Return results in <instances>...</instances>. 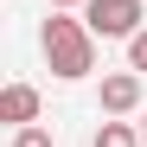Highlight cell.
Returning a JSON list of instances; mask_svg holds the SVG:
<instances>
[{
    "label": "cell",
    "mask_w": 147,
    "mask_h": 147,
    "mask_svg": "<svg viewBox=\"0 0 147 147\" xmlns=\"http://www.w3.org/2000/svg\"><path fill=\"white\" fill-rule=\"evenodd\" d=\"M38 51H45V64H51V77L77 83V77L96 70V32L83 26V19H70V13H51L38 26Z\"/></svg>",
    "instance_id": "cell-1"
},
{
    "label": "cell",
    "mask_w": 147,
    "mask_h": 147,
    "mask_svg": "<svg viewBox=\"0 0 147 147\" xmlns=\"http://www.w3.org/2000/svg\"><path fill=\"white\" fill-rule=\"evenodd\" d=\"M141 0H90V7H83V26L96 32V38H121V45H128L134 32H141Z\"/></svg>",
    "instance_id": "cell-2"
},
{
    "label": "cell",
    "mask_w": 147,
    "mask_h": 147,
    "mask_svg": "<svg viewBox=\"0 0 147 147\" xmlns=\"http://www.w3.org/2000/svg\"><path fill=\"white\" fill-rule=\"evenodd\" d=\"M141 70H109V77H102V96H96V102H102V115L109 121H121V115H134L141 109Z\"/></svg>",
    "instance_id": "cell-3"
},
{
    "label": "cell",
    "mask_w": 147,
    "mask_h": 147,
    "mask_svg": "<svg viewBox=\"0 0 147 147\" xmlns=\"http://www.w3.org/2000/svg\"><path fill=\"white\" fill-rule=\"evenodd\" d=\"M0 121H7V128H32L38 121V90L32 83H7L0 90Z\"/></svg>",
    "instance_id": "cell-4"
},
{
    "label": "cell",
    "mask_w": 147,
    "mask_h": 147,
    "mask_svg": "<svg viewBox=\"0 0 147 147\" xmlns=\"http://www.w3.org/2000/svg\"><path fill=\"white\" fill-rule=\"evenodd\" d=\"M90 147H147V141H141V128H134V121H102Z\"/></svg>",
    "instance_id": "cell-5"
},
{
    "label": "cell",
    "mask_w": 147,
    "mask_h": 147,
    "mask_svg": "<svg viewBox=\"0 0 147 147\" xmlns=\"http://www.w3.org/2000/svg\"><path fill=\"white\" fill-rule=\"evenodd\" d=\"M13 147H58V141H51L45 121H32V128H13Z\"/></svg>",
    "instance_id": "cell-6"
},
{
    "label": "cell",
    "mask_w": 147,
    "mask_h": 147,
    "mask_svg": "<svg viewBox=\"0 0 147 147\" xmlns=\"http://www.w3.org/2000/svg\"><path fill=\"white\" fill-rule=\"evenodd\" d=\"M128 70H141V77H147V26L128 38Z\"/></svg>",
    "instance_id": "cell-7"
},
{
    "label": "cell",
    "mask_w": 147,
    "mask_h": 147,
    "mask_svg": "<svg viewBox=\"0 0 147 147\" xmlns=\"http://www.w3.org/2000/svg\"><path fill=\"white\" fill-rule=\"evenodd\" d=\"M70 7H90V0H51V13H70Z\"/></svg>",
    "instance_id": "cell-8"
},
{
    "label": "cell",
    "mask_w": 147,
    "mask_h": 147,
    "mask_svg": "<svg viewBox=\"0 0 147 147\" xmlns=\"http://www.w3.org/2000/svg\"><path fill=\"white\" fill-rule=\"evenodd\" d=\"M141 141H147V115H141Z\"/></svg>",
    "instance_id": "cell-9"
}]
</instances>
